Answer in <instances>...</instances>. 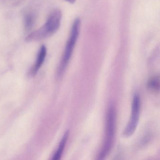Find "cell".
Returning a JSON list of instances; mask_svg holds the SVG:
<instances>
[{"instance_id": "6da1fadb", "label": "cell", "mask_w": 160, "mask_h": 160, "mask_svg": "<svg viewBox=\"0 0 160 160\" xmlns=\"http://www.w3.org/2000/svg\"><path fill=\"white\" fill-rule=\"evenodd\" d=\"M62 12L59 9H56L48 16L45 23L42 27L30 32L26 37L27 42H37L51 37L56 33L60 27Z\"/></svg>"}, {"instance_id": "7a4b0ae2", "label": "cell", "mask_w": 160, "mask_h": 160, "mask_svg": "<svg viewBox=\"0 0 160 160\" xmlns=\"http://www.w3.org/2000/svg\"><path fill=\"white\" fill-rule=\"evenodd\" d=\"M80 25H81V22H80V19L78 18H76L72 26L71 34L67 41V44L64 49L63 57L62 59L61 62L59 67V75H61L63 73L70 61V59L73 52L77 41L79 36Z\"/></svg>"}, {"instance_id": "3957f363", "label": "cell", "mask_w": 160, "mask_h": 160, "mask_svg": "<svg viewBox=\"0 0 160 160\" xmlns=\"http://www.w3.org/2000/svg\"><path fill=\"white\" fill-rule=\"evenodd\" d=\"M115 115V109L114 107L111 106L108 109L107 116L105 140L102 151L99 154V159L104 158L109 153L113 146L116 123Z\"/></svg>"}, {"instance_id": "277c9868", "label": "cell", "mask_w": 160, "mask_h": 160, "mask_svg": "<svg viewBox=\"0 0 160 160\" xmlns=\"http://www.w3.org/2000/svg\"><path fill=\"white\" fill-rule=\"evenodd\" d=\"M140 110V97L138 94H135L134 95L132 102L131 117L123 131V136L129 137L134 132L139 121Z\"/></svg>"}, {"instance_id": "5b68a950", "label": "cell", "mask_w": 160, "mask_h": 160, "mask_svg": "<svg viewBox=\"0 0 160 160\" xmlns=\"http://www.w3.org/2000/svg\"><path fill=\"white\" fill-rule=\"evenodd\" d=\"M37 19V15L34 11L31 10L26 12L23 17L24 30L27 32H30L32 29Z\"/></svg>"}, {"instance_id": "8992f818", "label": "cell", "mask_w": 160, "mask_h": 160, "mask_svg": "<svg viewBox=\"0 0 160 160\" xmlns=\"http://www.w3.org/2000/svg\"><path fill=\"white\" fill-rule=\"evenodd\" d=\"M47 55V48L44 45L41 46L38 55H37V58H36V62L35 65L33 66L32 69V72L33 74H35L37 72L39 71L40 68H41L42 65Z\"/></svg>"}, {"instance_id": "52a82bcc", "label": "cell", "mask_w": 160, "mask_h": 160, "mask_svg": "<svg viewBox=\"0 0 160 160\" xmlns=\"http://www.w3.org/2000/svg\"><path fill=\"white\" fill-rule=\"evenodd\" d=\"M69 134H70L69 131H67L64 134L60 143L58 150L57 151L56 153L53 156V158H52L53 160H59L60 159L62 154V152H63L64 147H65V144H66L67 139H68V137H69Z\"/></svg>"}, {"instance_id": "ba28073f", "label": "cell", "mask_w": 160, "mask_h": 160, "mask_svg": "<svg viewBox=\"0 0 160 160\" xmlns=\"http://www.w3.org/2000/svg\"><path fill=\"white\" fill-rule=\"evenodd\" d=\"M148 87L152 91L159 92L160 90V78L159 76H155L150 78L148 81Z\"/></svg>"}, {"instance_id": "9c48e42d", "label": "cell", "mask_w": 160, "mask_h": 160, "mask_svg": "<svg viewBox=\"0 0 160 160\" xmlns=\"http://www.w3.org/2000/svg\"><path fill=\"white\" fill-rule=\"evenodd\" d=\"M65 1L67 2H69V3H74L75 2L76 0H65Z\"/></svg>"}]
</instances>
